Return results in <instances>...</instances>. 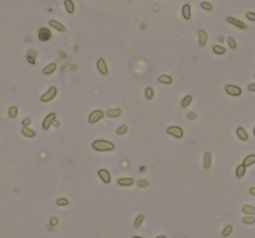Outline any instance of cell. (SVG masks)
<instances>
[{
	"instance_id": "cell-37",
	"label": "cell",
	"mask_w": 255,
	"mask_h": 238,
	"mask_svg": "<svg viewBox=\"0 0 255 238\" xmlns=\"http://www.w3.org/2000/svg\"><path fill=\"white\" fill-rule=\"evenodd\" d=\"M137 183L140 187H148L149 186V181H145V179H140V181H138Z\"/></svg>"
},
{
	"instance_id": "cell-13",
	"label": "cell",
	"mask_w": 255,
	"mask_h": 238,
	"mask_svg": "<svg viewBox=\"0 0 255 238\" xmlns=\"http://www.w3.org/2000/svg\"><path fill=\"white\" fill-rule=\"evenodd\" d=\"M211 162H212V156L211 154L209 152H206L204 154V156H203V166L204 168L208 169L211 166Z\"/></svg>"
},
{
	"instance_id": "cell-38",
	"label": "cell",
	"mask_w": 255,
	"mask_h": 238,
	"mask_svg": "<svg viewBox=\"0 0 255 238\" xmlns=\"http://www.w3.org/2000/svg\"><path fill=\"white\" fill-rule=\"evenodd\" d=\"M246 18L249 21H255V13L254 12H247L246 13Z\"/></svg>"
},
{
	"instance_id": "cell-12",
	"label": "cell",
	"mask_w": 255,
	"mask_h": 238,
	"mask_svg": "<svg viewBox=\"0 0 255 238\" xmlns=\"http://www.w3.org/2000/svg\"><path fill=\"white\" fill-rule=\"evenodd\" d=\"M37 56H38V54H37V51L34 50V49H30L28 52H27V54H26L27 60H28V62L30 64H32V65L35 64Z\"/></svg>"
},
{
	"instance_id": "cell-35",
	"label": "cell",
	"mask_w": 255,
	"mask_h": 238,
	"mask_svg": "<svg viewBox=\"0 0 255 238\" xmlns=\"http://www.w3.org/2000/svg\"><path fill=\"white\" fill-rule=\"evenodd\" d=\"M243 222L247 224V225H251V224H254L255 223V217L250 215V216H245L243 217Z\"/></svg>"
},
{
	"instance_id": "cell-31",
	"label": "cell",
	"mask_w": 255,
	"mask_h": 238,
	"mask_svg": "<svg viewBox=\"0 0 255 238\" xmlns=\"http://www.w3.org/2000/svg\"><path fill=\"white\" fill-rule=\"evenodd\" d=\"M8 114L10 116V118H12V119H14L17 117V115H18V109H17V107L15 106H13L9 109V111H8Z\"/></svg>"
},
{
	"instance_id": "cell-46",
	"label": "cell",
	"mask_w": 255,
	"mask_h": 238,
	"mask_svg": "<svg viewBox=\"0 0 255 238\" xmlns=\"http://www.w3.org/2000/svg\"><path fill=\"white\" fill-rule=\"evenodd\" d=\"M254 77H255V74H254Z\"/></svg>"
},
{
	"instance_id": "cell-16",
	"label": "cell",
	"mask_w": 255,
	"mask_h": 238,
	"mask_svg": "<svg viewBox=\"0 0 255 238\" xmlns=\"http://www.w3.org/2000/svg\"><path fill=\"white\" fill-rule=\"evenodd\" d=\"M182 16L185 20H189L191 17V8L189 4H185L182 6Z\"/></svg>"
},
{
	"instance_id": "cell-22",
	"label": "cell",
	"mask_w": 255,
	"mask_h": 238,
	"mask_svg": "<svg viewBox=\"0 0 255 238\" xmlns=\"http://www.w3.org/2000/svg\"><path fill=\"white\" fill-rule=\"evenodd\" d=\"M255 164V155H247L245 158H244V161H243V165H245L246 168L247 166H250V165H252Z\"/></svg>"
},
{
	"instance_id": "cell-11",
	"label": "cell",
	"mask_w": 255,
	"mask_h": 238,
	"mask_svg": "<svg viewBox=\"0 0 255 238\" xmlns=\"http://www.w3.org/2000/svg\"><path fill=\"white\" fill-rule=\"evenodd\" d=\"M49 25L52 27V28L56 29L57 31H59V32H65V31H66L65 26H64L61 22L57 21V20H54V19H53V20H50V21H49Z\"/></svg>"
},
{
	"instance_id": "cell-4",
	"label": "cell",
	"mask_w": 255,
	"mask_h": 238,
	"mask_svg": "<svg viewBox=\"0 0 255 238\" xmlns=\"http://www.w3.org/2000/svg\"><path fill=\"white\" fill-rule=\"evenodd\" d=\"M56 96H57V88L55 86H52L41 98H40V100H41V102H49V101H52Z\"/></svg>"
},
{
	"instance_id": "cell-5",
	"label": "cell",
	"mask_w": 255,
	"mask_h": 238,
	"mask_svg": "<svg viewBox=\"0 0 255 238\" xmlns=\"http://www.w3.org/2000/svg\"><path fill=\"white\" fill-rule=\"evenodd\" d=\"M225 92L228 95H230V96H233V97H238L241 95V93H242L240 87L235 86V85H226Z\"/></svg>"
},
{
	"instance_id": "cell-30",
	"label": "cell",
	"mask_w": 255,
	"mask_h": 238,
	"mask_svg": "<svg viewBox=\"0 0 255 238\" xmlns=\"http://www.w3.org/2000/svg\"><path fill=\"white\" fill-rule=\"evenodd\" d=\"M200 6L202 7V9L206 10V11H212V10H213L212 4H211V3H209V2H207V1L201 2V4H200Z\"/></svg>"
},
{
	"instance_id": "cell-43",
	"label": "cell",
	"mask_w": 255,
	"mask_h": 238,
	"mask_svg": "<svg viewBox=\"0 0 255 238\" xmlns=\"http://www.w3.org/2000/svg\"><path fill=\"white\" fill-rule=\"evenodd\" d=\"M249 191H250V193H251V194H252V195H254V196H255V187H252V188H250V190H249Z\"/></svg>"
},
{
	"instance_id": "cell-28",
	"label": "cell",
	"mask_w": 255,
	"mask_h": 238,
	"mask_svg": "<svg viewBox=\"0 0 255 238\" xmlns=\"http://www.w3.org/2000/svg\"><path fill=\"white\" fill-rule=\"evenodd\" d=\"M145 98L148 99V100H152V99L154 98V96H155L154 89L151 88V87H148L147 89L145 90Z\"/></svg>"
},
{
	"instance_id": "cell-21",
	"label": "cell",
	"mask_w": 255,
	"mask_h": 238,
	"mask_svg": "<svg viewBox=\"0 0 255 238\" xmlns=\"http://www.w3.org/2000/svg\"><path fill=\"white\" fill-rule=\"evenodd\" d=\"M64 5H65V8H66L68 13H70V14L74 13L75 5H74V2L72 1V0H64Z\"/></svg>"
},
{
	"instance_id": "cell-2",
	"label": "cell",
	"mask_w": 255,
	"mask_h": 238,
	"mask_svg": "<svg viewBox=\"0 0 255 238\" xmlns=\"http://www.w3.org/2000/svg\"><path fill=\"white\" fill-rule=\"evenodd\" d=\"M166 132L176 139H181L183 137L182 129L181 127H178V126H171V127H168L166 129Z\"/></svg>"
},
{
	"instance_id": "cell-40",
	"label": "cell",
	"mask_w": 255,
	"mask_h": 238,
	"mask_svg": "<svg viewBox=\"0 0 255 238\" xmlns=\"http://www.w3.org/2000/svg\"><path fill=\"white\" fill-rule=\"evenodd\" d=\"M50 224L52 226H56L58 224V219L56 218V217H52V218L50 219Z\"/></svg>"
},
{
	"instance_id": "cell-32",
	"label": "cell",
	"mask_w": 255,
	"mask_h": 238,
	"mask_svg": "<svg viewBox=\"0 0 255 238\" xmlns=\"http://www.w3.org/2000/svg\"><path fill=\"white\" fill-rule=\"evenodd\" d=\"M232 231H233V227L231 226V225H227L224 227V229L222 231V235L224 237H227V236H229L231 233H232Z\"/></svg>"
},
{
	"instance_id": "cell-34",
	"label": "cell",
	"mask_w": 255,
	"mask_h": 238,
	"mask_svg": "<svg viewBox=\"0 0 255 238\" xmlns=\"http://www.w3.org/2000/svg\"><path fill=\"white\" fill-rule=\"evenodd\" d=\"M127 132H128V127H127V125H122V126H120V127L117 129V134H118L119 135H125Z\"/></svg>"
},
{
	"instance_id": "cell-10",
	"label": "cell",
	"mask_w": 255,
	"mask_h": 238,
	"mask_svg": "<svg viewBox=\"0 0 255 238\" xmlns=\"http://www.w3.org/2000/svg\"><path fill=\"white\" fill-rule=\"evenodd\" d=\"M98 175L100 176V178L104 181V183H106V184L111 182V174L107 169H105V168L100 169V171H98Z\"/></svg>"
},
{
	"instance_id": "cell-23",
	"label": "cell",
	"mask_w": 255,
	"mask_h": 238,
	"mask_svg": "<svg viewBox=\"0 0 255 238\" xmlns=\"http://www.w3.org/2000/svg\"><path fill=\"white\" fill-rule=\"evenodd\" d=\"M159 82L165 85H169L172 83V79L168 75H162V76L159 77Z\"/></svg>"
},
{
	"instance_id": "cell-33",
	"label": "cell",
	"mask_w": 255,
	"mask_h": 238,
	"mask_svg": "<svg viewBox=\"0 0 255 238\" xmlns=\"http://www.w3.org/2000/svg\"><path fill=\"white\" fill-rule=\"evenodd\" d=\"M57 205L58 206H66L69 204V200H68L67 198H65V197H60L59 199H57Z\"/></svg>"
},
{
	"instance_id": "cell-42",
	"label": "cell",
	"mask_w": 255,
	"mask_h": 238,
	"mask_svg": "<svg viewBox=\"0 0 255 238\" xmlns=\"http://www.w3.org/2000/svg\"><path fill=\"white\" fill-rule=\"evenodd\" d=\"M248 90L250 92H255V84H250L249 86H248Z\"/></svg>"
},
{
	"instance_id": "cell-8",
	"label": "cell",
	"mask_w": 255,
	"mask_h": 238,
	"mask_svg": "<svg viewBox=\"0 0 255 238\" xmlns=\"http://www.w3.org/2000/svg\"><path fill=\"white\" fill-rule=\"evenodd\" d=\"M226 21L228 22V23H230V24L238 27V28H240V29H246L247 28V25L245 24V23L242 22V21H240V20H238V19H236L235 17L227 16L226 17Z\"/></svg>"
},
{
	"instance_id": "cell-9",
	"label": "cell",
	"mask_w": 255,
	"mask_h": 238,
	"mask_svg": "<svg viewBox=\"0 0 255 238\" xmlns=\"http://www.w3.org/2000/svg\"><path fill=\"white\" fill-rule=\"evenodd\" d=\"M97 69L102 75H104V76H107L109 74V69H108L107 64L105 62V60L102 59V58H100V59L97 61Z\"/></svg>"
},
{
	"instance_id": "cell-29",
	"label": "cell",
	"mask_w": 255,
	"mask_h": 238,
	"mask_svg": "<svg viewBox=\"0 0 255 238\" xmlns=\"http://www.w3.org/2000/svg\"><path fill=\"white\" fill-rule=\"evenodd\" d=\"M144 220H145V216L144 215H139L136 217V219H135V221H134V225L136 228H139L141 225H142V223L144 222Z\"/></svg>"
},
{
	"instance_id": "cell-19",
	"label": "cell",
	"mask_w": 255,
	"mask_h": 238,
	"mask_svg": "<svg viewBox=\"0 0 255 238\" xmlns=\"http://www.w3.org/2000/svg\"><path fill=\"white\" fill-rule=\"evenodd\" d=\"M106 114L108 115V117H110V118H118L121 116L122 111H121V109H109V110H107Z\"/></svg>"
},
{
	"instance_id": "cell-44",
	"label": "cell",
	"mask_w": 255,
	"mask_h": 238,
	"mask_svg": "<svg viewBox=\"0 0 255 238\" xmlns=\"http://www.w3.org/2000/svg\"><path fill=\"white\" fill-rule=\"evenodd\" d=\"M59 54H60L61 56H62V58H66V57H67L66 54H65V53H62V52H61V51H59Z\"/></svg>"
},
{
	"instance_id": "cell-39",
	"label": "cell",
	"mask_w": 255,
	"mask_h": 238,
	"mask_svg": "<svg viewBox=\"0 0 255 238\" xmlns=\"http://www.w3.org/2000/svg\"><path fill=\"white\" fill-rule=\"evenodd\" d=\"M30 124H31V119L30 118H25L24 120L22 121V125L24 126V127H28Z\"/></svg>"
},
{
	"instance_id": "cell-3",
	"label": "cell",
	"mask_w": 255,
	"mask_h": 238,
	"mask_svg": "<svg viewBox=\"0 0 255 238\" xmlns=\"http://www.w3.org/2000/svg\"><path fill=\"white\" fill-rule=\"evenodd\" d=\"M51 36H52V32L50 31V29L46 28V27H42L39 29L38 31V39L41 42H46L50 40Z\"/></svg>"
},
{
	"instance_id": "cell-6",
	"label": "cell",
	"mask_w": 255,
	"mask_h": 238,
	"mask_svg": "<svg viewBox=\"0 0 255 238\" xmlns=\"http://www.w3.org/2000/svg\"><path fill=\"white\" fill-rule=\"evenodd\" d=\"M103 117H104V112L102 110H95L90 114L88 121H89V123H91V124H95V123H97V122H99Z\"/></svg>"
},
{
	"instance_id": "cell-26",
	"label": "cell",
	"mask_w": 255,
	"mask_h": 238,
	"mask_svg": "<svg viewBox=\"0 0 255 238\" xmlns=\"http://www.w3.org/2000/svg\"><path fill=\"white\" fill-rule=\"evenodd\" d=\"M192 102V96H190V95H188V96H185V98L182 99L181 101V107L182 108H188L190 103Z\"/></svg>"
},
{
	"instance_id": "cell-45",
	"label": "cell",
	"mask_w": 255,
	"mask_h": 238,
	"mask_svg": "<svg viewBox=\"0 0 255 238\" xmlns=\"http://www.w3.org/2000/svg\"><path fill=\"white\" fill-rule=\"evenodd\" d=\"M253 135H254V137H255V128L253 129Z\"/></svg>"
},
{
	"instance_id": "cell-20",
	"label": "cell",
	"mask_w": 255,
	"mask_h": 238,
	"mask_svg": "<svg viewBox=\"0 0 255 238\" xmlns=\"http://www.w3.org/2000/svg\"><path fill=\"white\" fill-rule=\"evenodd\" d=\"M21 132L24 135V137H26V138H34L36 135L35 132H34L33 130L29 129L28 127H24V126H23V128L21 129Z\"/></svg>"
},
{
	"instance_id": "cell-15",
	"label": "cell",
	"mask_w": 255,
	"mask_h": 238,
	"mask_svg": "<svg viewBox=\"0 0 255 238\" xmlns=\"http://www.w3.org/2000/svg\"><path fill=\"white\" fill-rule=\"evenodd\" d=\"M198 40H199V45L200 46H205V44L207 42V33L204 30L200 29L198 31Z\"/></svg>"
},
{
	"instance_id": "cell-36",
	"label": "cell",
	"mask_w": 255,
	"mask_h": 238,
	"mask_svg": "<svg viewBox=\"0 0 255 238\" xmlns=\"http://www.w3.org/2000/svg\"><path fill=\"white\" fill-rule=\"evenodd\" d=\"M227 44H228V46L231 49H235L237 46L235 39H234L233 37H228V38H227Z\"/></svg>"
},
{
	"instance_id": "cell-17",
	"label": "cell",
	"mask_w": 255,
	"mask_h": 238,
	"mask_svg": "<svg viewBox=\"0 0 255 238\" xmlns=\"http://www.w3.org/2000/svg\"><path fill=\"white\" fill-rule=\"evenodd\" d=\"M57 69V64L56 63H51L49 65H47L46 67H44L43 69V74L44 75H51L55 72V70Z\"/></svg>"
},
{
	"instance_id": "cell-18",
	"label": "cell",
	"mask_w": 255,
	"mask_h": 238,
	"mask_svg": "<svg viewBox=\"0 0 255 238\" xmlns=\"http://www.w3.org/2000/svg\"><path fill=\"white\" fill-rule=\"evenodd\" d=\"M236 135L241 141H247L248 140V135H247L246 131L244 130L243 128H241V127L237 128L236 129Z\"/></svg>"
},
{
	"instance_id": "cell-24",
	"label": "cell",
	"mask_w": 255,
	"mask_h": 238,
	"mask_svg": "<svg viewBox=\"0 0 255 238\" xmlns=\"http://www.w3.org/2000/svg\"><path fill=\"white\" fill-rule=\"evenodd\" d=\"M245 171H246V166L245 165H240L237 166V168H236V176L238 178H243L244 174H245Z\"/></svg>"
},
{
	"instance_id": "cell-25",
	"label": "cell",
	"mask_w": 255,
	"mask_h": 238,
	"mask_svg": "<svg viewBox=\"0 0 255 238\" xmlns=\"http://www.w3.org/2000/svg\"><path fill=\"white\" fill-rule=\"evenodd\" d=\"M242 211L247 215H255V207L252 205H245L242 207Z\"/></svg>"
},
{
	"instance_id": "cell-27",
	"label": "cell",
	"mask_w": 255,
	"mask_h": 238,
	"mask_svg": "<svg viewBox=\"0 0 255 238\" xmlns=\"http://www.w3.org/2000/svg\"><path fill=\"white\" fill-rule=\"evenodd\" d=\"M212 50H213V52L217 54V55H222V54L225 53V48L222 46H219V45H214L212 47Z\"/></svg>"
},
{
	"instance_id": "cell-41",
	"label": "cell",
	"mask_w": 255,
	"mask_h": 238,
	"mask_svg": "<svg viewBox=\"0 0 255 238\" xmlns=\"http://www.w3.org/2000/svg\"><path fill=\"white\" fill-rule=\"evenodd\" d=\"M188 118L189 119V120H195L196 115H195V113H193V112H189V113L188 114Z\"/></svg>"
},
{
	"instance_id": "cell-14",
	"label": "cell",
	"mask_w": 255,
	"mask_h": 238,
	"mask_svg": "<svg viewBox=\"0 0 255 238\" xmlns=\"http://www.w3.org/2000/svg\"><path fill=\"white\" fill-rule=\"evenodd\" d=\"M135 181L131 178H119L117 183L121 186H131L132 184H134Z\"/></svg>"
},
{
	"instance_id": "cell-1",
	"label": "cell",
	"mask_w": 255,
	"mask_h": 238,
	"mask_svg": "<svg viewBox=\"0 0 255 238\" xmlns=\"http://www.w3.org/2000/svg\"><path fill=\"white\" fill-rule=\"evenodd\" d=\"M92 148L97 152H111L115 149V145L106 140H97L93 142Z\"/></svg>"
},
{
	"instance_id": "cell-7",
	"label": "cell",
	"mask_w": 255,
	"mask_h": 238,
	"mask_svg": "<svg viewBox=\"0 0 255 238\" xmlns=\"http://www.w3.org/2000/svg\"><path fill=\"white\" fill-rule=\"evenodd\" d=\"M56 120V113H50L48 116H46L45 119H44L43 121V124H42V127L45 131L49 130L51 125L54 123V121Z\"/></svg>"
}]
</instances>
